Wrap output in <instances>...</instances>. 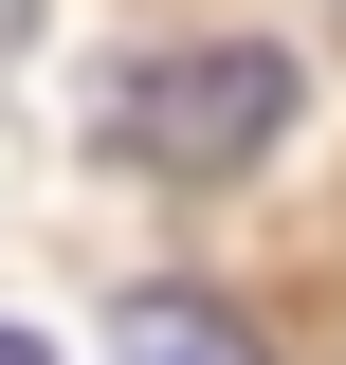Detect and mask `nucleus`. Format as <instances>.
Returning a JSON list of instances; mask_svg holds the SVG:
<instances>
[{"mask_svg":"<svg viewBox=\"0 0 346 365\" xmlns=\"http://www.w3.org/2000/svg\"><path fill=\"white\" fill-rule=\"evenodd\" d=\"M292 55L273 37H182V55H146L128 91H110V146H146L164 182H237V165H273L292 146Z\"/></svg>","mask_w":346,"mask_h":365,"instance_id":"f257e3e1","label":"nucleus"},{"mask_svg":"<svg viewBox=\"0 0 346 365\" xmlns=\"http://www.w3.org/2000/svg\"><path fill=\"white\" fill-rule=\"evenodd\" d=\"M110 365H256V329L201 311V292H128L110 311Z\"/></svg>","mask_w":346,"mask_h":365,"instance_id":"f03ea898","label":"nucleus"},{"mask_svg":"<svg viewBox=\"0 0 346 365\" xmlns=\"http://www.w3.org/2000/svg\"><path fill=\"white\" fill-rule=\"evenodd\" d=\"M0 365H55V347H37V329H0Z\"/></svg>","mask_w":346,"mask_h":365,"instance_id":"7ed1b4c3","label":"nucleus"}]
</instances>
